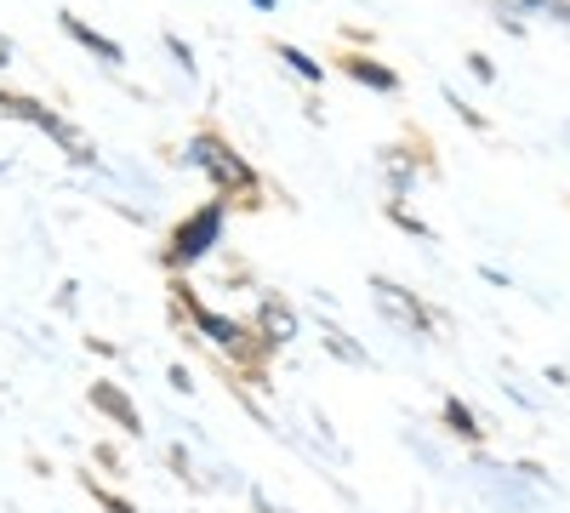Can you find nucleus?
<instances>
[{"mask_svg":"<svg viewBox=\"0 0 570 513\" xmlns=\"http://www.w3.org/2000/svg\"><path fill=\"white\" fill-rule=\"evenodd\" d=\"M445 423H451V428H456L462 440H480V434H485L480 423H473V411H468L462 399H445Z\"/></svg>","mask_w":570,"mask_h":513,"instance_id":"nucleus-9","label":"nucleus"},{"mask_svg":"<svg viewBox=\"0 0 570 513\" xmlns=\"http://www.w3.org/2000/svg\"><path fill=\"white\" fill-rule=\"evenodd\" d=\"M263 325H268V343H285V337H297V319H292V308L285 303H263Z\"/></svg>","mask_w":570,"mask_h":513,"instance_id":"nucleus-8","label":"nucleus"},{"mask_svg":"<svg viewBox=\"0 0 570 513\" xmlns=\"http://www.w3.org/2000/svg\"><path fill=\"white\" fill-rule=\"evenodd\" d=\"M371 297H376V308L400 325V332H428V308L411 292H400L394 279H371Z\"/></svg>","mask_w":570,"mask_h":513,"instance_id":"nucleus-3","label":"nucleus"},{"mask_svg":"<svg viewBox=\"0 0 570 513\" xmlns=\"http://www.w3.org/2000/svg\"><path fill=\"white\" fill-rule=\"evenodd\" d=\"M325 343H331V348H337L343 359H360V348H348V343H343V332H325Z\"/></svg>","mask_w":570,"mask_h":513,"instance_id":"nucleus-11","label":"nucleus"},{"mask_svg":"<svg viewBox=\"0 0 570 513\" xmlns=\"http://www.w3.org/2000/svg\"><path fill=\"white\" fill-rule=\"evenodd\" d=\"M279 63H292L303 80H320V63H314L308 52H297V46H279Z\"/></svg>","mask_w":570,"mask_h":513,"instance_id":"nucleus-10","label":"nucleus"},{"mask_svg":"<svg viewBox=\"0 0 570 513\" xmlns=\"http://www.w3.org/2000/svg\"><path fill=\"white\" fill-rule=\"evenodd\" d=\"M217 228H223V200H212L206 211H195L188 223H177V235H171V263H195L217 246Z\"/></svg>","mask_w":570,"mask_h":513,"instance_id":"nucleus-1","label":"nucleus"},{"mask_svg":"<svg viewBox=\"0 0 570 513\" xmlns=\"http://www.w3.org/2000/svg\"><path fill=\"white\" fill-rule=\"evenodd\" d=\"M348 75H354L360 86H376V91H394V86H400V75H394V69L371 63V58H348Z\"/></svg>","mask_w":570,"mask_h":513,"instance_id":"nucleus-7","label":"nucleus"},{"mask_svg":"<svg viewBox=\"0 0 570 513\" xmlns=\"http://www.w3.org/2000/svg\"><path fill=\"white\" fill-rule=\"evenodd\" d=\"M86 399H91V411H104V416H115V423H120L126 434H137V428H142V416H137V405H131V399H126V394H120L115 383H91V394H86Z\"/></svg>","mask_w":570,"mask_h":513,"instance_id":"nucleus-4","label":"nucleus"},{"mask_svg":"<svg viewBox=\"0 0 570 513\" xmlns=\"http://www.w3.org/2000/svg\"><path fill=\"white\" fill-rule=\"evenodd\" d=\"M195 319H200V332L212 337V343H223V348H240L246 343V332L234 319H223V314H212V308H195Z\"/></svg>","mask_w":570,"mask_h":513,"instance_id":"nucleus-6","label":"nucleus"},{"mask_svg":"<svg viewBox=\"0 0 570 513\" xmlns=\"http://www.w3.org/2000/svg\"><path fill=\"white\" fill-rule=\"evenodd\" d=\"M548 7H559V12H564V23H570V0H548Z\"/></svg>","mask_w":570,"mask_h":513,"instance_id":"nucleus-13","label":"nucleus"},{"mask_svg":"<svg viewBox=\"0 0 570 513\" xmlns=\"http://www.w3.org/2000/svg\"><path fill=\"white\" fill-rule=\"evenodd\" d=\"M63 29H69V34H75V40L86 46V52H98L104 63H120V46H115V40H104L98 29H86V23H80L75 12H63Z\"/></svg>","mask_w":570,"mask_h":513,"instance_id":"nucleus-5","label":"nucleus"},{"mask_svg":"<svg viewBox=\"0 0 570 513\" xmlns=\"http://www.w3.org/2000/svg\"><path fill=\"white\" fill-rule=\"evenodd\" d=\"M188 160L195 166H206L223 189H252V166L234 155V149H223L217 137H195V149H188Z\"/></svg>","mask_w":570,"mask_h":513,"instance_id":"nucleus-2","label":"nucleus"},{"mask_svg":"<svg viewBox=\"0 0 570 513\" xmlns=\"http://www.w3.org/2000/svg\"><path fill=\"white\" fill-rule=\"evenodd\" d=\"M7 63H12V46H7V40H0V69H7Z\"/></svg>","mask_w":570,"mask_h":513,"instance_id":"nucleus-12","label":"nucleus"}]
</instances>
